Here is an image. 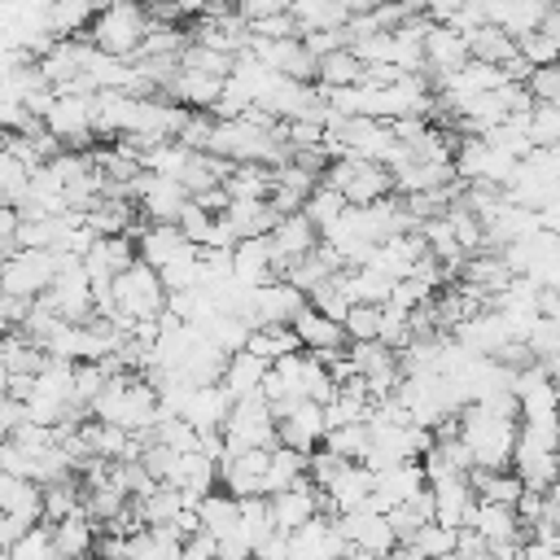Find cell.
<instances>
[{"instance_id":"6da1fadb","label":"cell","mask_w":560,"mask_h":560,"mask_svg":"<svg viewBox=\"0 0 560 560\" xmlns=\"http://www.w3.org/2000/svg\"><path fill=\"white\" fill-rule=\"evenodd\" d=\"M144 31H149V13H144V4L109 0V4L96 13V22H92L88 39H92L101 52H109V57L136 61V57H140V48H144Z\"/></svg>"},{"instance_id":"7a4b0ae2","label":"cell","mask_w":560,"mask_h":560,"mask_svg":"<svg viewBox=\"0 0 560 560\" xmlns=\"http://www.w3.org/2000/svg\"><path fill=\"white\" fill-rule=\"evenodd\" d=\"M324 184L337 188L350 206H376L385 197H394V175L385 162H372V158H337L328 171H324Z\"/></svg>"},{"instance_id":"3957f363","label":"cell","mask_w":560,"mask_h":560,"mask_svg":"<svg viewBox=\"0 0 560 560\" xmlns=\"http://www.w3.org/2000/svg\"><path fill=\"white\" fill-rule=\"evenodd\" d=\"M223 438H228V455L232 451H271L280 446V420H276V407L262 398V394H249L232 407L228 424H223Z\"/></svg>"},{"instance_id":"277c9868","label":"cell","mask_w":560,"mask_h":560,"mask_svg":"<svg viewBox=\"0 0 560 560\" xmlns=\"http://www.w3.org/2000/svg\"><path fill=\"white\" fill-rule=\"evenodd\" d=\"M61 267H66V254H57V249H18L4 258L0 280H4V293L39 302L52 289V280L61 276Z\"/></svg>"},{"instance_id":"5b68a950","label":"cell","mask_w":560,"mask_h":560,"mask_svg":"<svg viewBox=\"0 0 560 560\" xmlns=\"http://www.w3.org/2000/svg\"><path fill=\"white\" fill-rule=\"evenodd\" d=\"M166 284H162V271L149 267L144 258L136 267H127L118 280H114V306L127 311L131 319H158L166 311Z\"/></svg>"},{"instance_id":"8992f818","label":"cell","mask_w":560,"mask_h":560,"mask_svg":"<svg viewBox=\"0 0 560 560\" xmlns=\"http://www.w3.org/2000/svg\"><path fill=\"white\" fill-rule=\"evenodd\" d=\"M311 306V293H302L289 280L262 284L254 289V306H249V328H267V324H293L302 311Z\"/></svg>"},{"instance_id":"52a82bcc","label":"cell","mask_w":560,"mask_h":560,"mask_svg":"<svg viewBox=\"0 0 560 560\" xmlns=\"http://www.w3.org/2000/svg\"><path fill=\"white\" fill-rule=\"evenodd\" d=\"M271 451H276V446H271ZM271 451H232V455L219 464V481H223V490H228V494H236V499L267 494Z\"/></svg>"},{"instance_id":"ba28073f","label":"cell","mask_w":560,"mask_h":560,"mask_svg":"<svg viewBox=\"0 0 560 560\" xmlns=\"http://www.w3.org/2000/svg\"><path fill=\"white\" fill-rule=\"evenodd\" d=\"M328 438V411L311 398H302L293 411L280 416V446H293L302 455H315Z\"/></svg>"},{"instance_id":"9c48e42d","label":"cell","mask_w":560,"mask_h":560,"mask_svg":"<svg viewBox=\"0 0 560 560\" xmlns=\"http://www.w3.org/2000/svg\"><path fill=\"white\" fill-rule=\"evenodd\" d=\"M319 241H324V232L306 219V210L284 214V219L276 223V232H271V249H276V262H280V280H284L289 262H298V258L315 254V249H319Z\"/></svg>"},{"instance_id":"30bf717a","label":"cell","mask_w":560,"mask_h":560,"mask_svg":"<svg viewBox=\"0 0 560 560\" xmlns=\"http://www.w3.org/2000/svg\"><path fill=\"white\" fill-rule=\"evenodd\" d=\"M424 61H429V70H433V83L446 79V74H455V70H464V66L472 61V52H468V35L455 31V26L433 22V26L424 31Z\"/></svg>"},{"instance_id":"8fae6325","label":"cell","mask_w":560,"mask_h":560,"mask_svg":"<svg viewBox=\"0 0 560 560\" xmlns=\"http://www.w3.org/2000/svg\"><path fill=\"white\" fill-rule=\"evenodd\" d=\"M293 328H298V337H302V350H311V354H319V359H341V354L350 350L346 324L319 315L315 306H306V311L293 319Z\"/></svg>"},{"instance_id":"7c38bea8","label":"cell","mask_w":560,"mask_h":560,"mask_svg":"<svg viewBox=\"0 0 560 560\" xmlns=\"http://www.w3.org/2000/svg\"><path fill=\"white\" fill-rule=\"evenodd\" d=\"M232 271L241 284L249 289H262V284H276L280 280V262H276V249H271V236H249L232 249Z\"/></svg>"},{"instance_id":"4fadbf2b","label":"cell","mask_w":560,"mask_h":560,"mask_svg":"<svg viewBox=\"0 0 560 560\" xmlns=\"http://www.w3.org/2000/svg\"><path fill=\"white\" fill-rule=\"evenodd\" d=\"M433 490V503H438V525H451V529H468L472 525V512H477V490L468 477H442V481H429Z\"/></svg>"},{"instance_id":"5bb4252c","label":"cell","mask_w":560,"mask_h":560,"mask_svg":"<svg viewBox=\"0 0 560 560\" xmlns=\"http://www.w3.org/2000/svg\"><path fill=\"white\" fill-rule=\"evenodd\" d=\"M337 521H341V529H346V538H350L354 547H363V551H372V556L398 551V534H394V525H389V512H368V508H359V512H346V516H337Z\"/></svg>"},{"instance_id":"9a60e30c","label":"cell","mask_w":560,"mask_h":560,"mask_svg":"<svg viewBox=\"0 0 560 560\" xmlns=\"http://www.w3.org/2000/svg\"><path fill=\"white\" fill-rule=\"evenodd\" d=\"M324 494H328V503H332L337 516L359 512V508L376 494V472H372L368 464H341V472L324 486Z\"/></svg>"},{"instance_id":"2e32d148","label":"cell","mask_w":560,"mask_h":560,"mask_svg":"<svg viewBox=\"0 0 560 560\" xmlns=\"http://www.w3.org/2000/svg\"><path fill=\"white\" fill-rule=\"evenodd\" d=\"M468 529H477L494 551H499V547H521V542L529 538L521 512H516V508H503V503H477Z\"/></svg>"},{"instance_id":"e0dca14e","label":"cell","mask_w":560,"mask_h":560,"mask_svg":"<svg viewBox=\"0 0 560 560\" xmlns=\"http://www.w3.org/2000/svg\"><path fill=\"white\" fill-rule=\"evenodd\" d=\"M0 516H22L31 525H44V486L31 477L0 472Z\"/></svg>"},{"instance_id":"ac0fdd59","label":"cell","mask_w":560,"mask_h":560,"mask_svg":"<svg viewBox=\"0 0 560 560\" xmlns=\"http://www.w3.org/2000/svg\"><path fill=\"white\" fill-rule=\"evenodd\" d=\"M131 508H136L144 529H162V525H175L179 512H188V494L179 486H171V481H158L149 494L131 499Z\"/></svg>"},{"instance_id":"d6986e66","label":"cell","mask_w":560,"mask_h":560,"mask_svg":"<svg viewBox=\"0 0 560 560\" xmlns=\"http://www.w3.org/2000/svg\"><path fill=\"white\" fill-rule=\"evenodd\" d=\"M232 407H236V398L228 394L223 381H219V385H197L192 398H188V407H184V420L197 424L201 433H206V429H223L228 416H232Z\"/></svg>"},{"instance_id":"ffe728a7","label":"cell","mask_w":560,"mask_h":560,"mask_svg":"<svg viewBox=\"0 0 560 560\" xmlns=\"http://www.w3.org/2000/svg\"><path fill=\"white\" fill-rule=\"evenodd\" d=\"M140 258L149 262V267H166V262H175L179 254H188L192 249V241L179 232V223H149L144 232H140Z\"/></svg>"},{"instance_id":"44dd1931","label":"cell","mask_w":560,"mask_h":560,"mask_svg":"<svg viewBox=\"0 0 560 560\" xmlns=\"http://www.w3.org/2000/svg\"><path fill=\"white\" fill-rule=\"evenodd\" d=\"M424 486H429V472H424L420 459H407V464H394V468L376 472V499L385 503V512L398 508V503H407V499H411L416 490H424Z\"/></svg>"},{"instance_id":"7402d4cb","label":"cell","mask_w":560,"mask_h":560,"mask_svg":"<svg viewBox=\"0 0 560 560\" xmlns=\"http://www.w3.org/2000/svg\"><path fill=\"white\" fill-rule=\"evenodd\" d=\"M0 368H4V376H39L48 368V350L39 341H31L22 328H9V337L0 346Z\"/></svg>"},{"instance_id":"603a6c76","label":"cell","mask_w":560,"mask_h":560,"mask_svg":"<svg viewBox=\"0 0 560 560\" xmlns=\"http://www.w3.org/2000/svg\"><path fill=\"white\" fill-rule=\"evenodd\" d=\"M289 13L298 18V31L302 35H311V31H341L354 18L350 0H293Z\"/></svg>"},{"instance_id":"cb8c5ba5","label":"cell","mask_w":560,"mask_h":560,"mask_svg":"<svg viewBox=\"0 0 560 560\" xmlns=\"http://www.w3.org/2000/svg\"><path fill=\"white\" fill-rule=\"evenodd\" d=\"M468 52H472V61H486V66H512L516 57H521V44H516V35H508L503 26H494V22H486V26H477L472 35H468Z\"/></svg>"},{"instance_id":"d4e9b609","label":"cell","mask_w":560,"mask_h":560,"mask_svg":"<svg viewBox=\"0 0 560 560\" xmlns=\"http://www.w3.org/2000/svg\"><path fill=\"white\" fill-rule=\"evenodd\" d=\"M472 490L481 503H503V508H516L525 499V481L512 472V468H472L468 472Z\"/></svg>"},{"instance_id":"484cf974","label":"cell","mask_w":560,"mask_h":560,"mask_svg":"<svg viewBox=\"0 0 560 560\" xmlns=\"http://www.w3.org/2000/svg\"><path fill=\"white\" fill-rule=\"evenodd\" d=\"M101 9H105V0H52L48 26H52L57 39H79V35L92 31V22H96Z\"/></svg>"},{"instance_id":"4316f807","label":"cell","mask_w":560,"mask_h":560,"mask_svg":"<svg viewBox=\"0 0 560 560\" xmlns=\"http://www.w3.org/2000/svg\"><path fill=\"white\" fill-rule=\"evenodd\" d=\"M267 372H271V363H267V359H258L254 350H236V354L228 359L223 385H228V394L241 402V398H249V394H262Z\"/></svg>"},{"instance_id":"83f0119b","label":"cell","mask_w":560,"mask_h":560,"mask_svg":"<svg viewBox=\"0 0 560 560\" xmlns=\"http://www.w3.org/2000/svg\"><path fill=\"white\" fill-rule=\"evenodd\" d=\"M52 542L66 560H88L96 551V521L88 512H74L70 521H57L52 525Z\"/></svg>"},{"instance_id":"f1b7e54d","label":"cell","mask_w":560,"mask_h":560,"mask_svg":"<svg viewBox=\"0 0 560 560\" xmlns=\"http://www.w3.org/2000/svg\"><path fill=\"white\" fill-rule=\"evenodd\" d=\"M228 79H214V74H197V70H179L175 88H171V101L188 105V109H214L219 96H223Z\"/></svg>"},{"instance_id":"f546056e","label":"cell","mask_w":560,"mask_h":560,"mask_svg":"<svg viewBox=\"0 0 560 560\" xmlns=\"http://www.w3.org/2000/svg\"><path fill=\"white\" fill-rule=\"evenodd\" d=\"M197 516H201V529H210L214 538H228L232 529H241V499L228 490H210L197 503Z\"/></svg>"},{"instance_id":"4dcf8cb0","label":"cell","mask_w":560,"mask_h":560,"mask_svg":"<svg viewBox=\"0 0 560 560\" xmlns=\"http://www.w3.org/2000/svg\"><path fill=\"white\" fill-rule=\"evenodd\" d=\"M245 350H254L267 363H280V359H289V354L302 350V337H298L293 324H267V328H254L249 332V346Z\"/></svg>"},{"instance_id":"1f68e13d","label":"cell","mask_w":560,"mask_h":560,"mask_svg":"<svg viewBox=\"0 0 560 560\" xmlns=\"http://www.w3.org/2000/svg\"><path fill=\"white\" fill-rule=\"evenodd\" d=\"M311 477V455L293 451V446H276L271 451V468H267V494H280V490H293L298 481Z\"/></svg>"},{"instance_id":"d6a6232c","label":"cell","mask_w":560,"mask_h":560,"mask_svg":"<svg viewBox=\"0 0 560 560\" xmlns=\"http://www.w3.org/2000/svg\"><path fill=\"white\" fill-rule=\"evenodd\" d=\"M228 219L236 223L241 241H249V236H271L276 223H280V214L271 210V201H232Z\"/></svg>"},{"instance_id":"836d02e7","label":"cell","mask_w":560,"mask_h":560,"mask_svg":"<svg viewBox=\"0 0 560 560\" xmlns=\"http://www.w3.org/2000/svg\"><path fill=\"white\" fill-rule=\"evenodd\" d=\"M188 44H192V31H184L179 22H149L140 57H184Z\"/></svg>"},{"instance_id":"e575fe53","label":"cell","mask_w":560,"mask_h":560,"mask_svg":"<svg viewBox=\"0 0 560 560\" xmlns=\"http://www.w3.org/2000/svg\"><path fill=\"white\" fill-rule=\"evenodd\" d=\"M363 61L350 52V48H341V52H328L324 61H319V88H328V92H337V88H359L363 83Z\"/></svg>"},{"instance_id":"d590c367","label":"cell","mask_w":560,"mask_h":560,"mask_svg":"<svg viewBox=\"0 0 560 560\" xmlns=\"http://www.w3.org/2000/svg\"><path fill=\"white\" fill-rule=\"evenodd\" d=\"M74 512H83V486L70 477V481H52L44 486V521L57 525V521H70Z\"/></svg>"},{"instance_id":"8d00e7d4","label":"cell","mask_w":560,"mask_h":560,"mask_svg":"<svg viewBox=\"0 0 560 560\" xmlns=\"http://www.w3.org/2000/svg\"><path fill=\"white\" fill-rule=\"evenodd\" d=\"M74 368L66 359H48V368L35 376V398H57V402H74Z\"/></svg>"},{"instance_id":"74e56055","label":"cell","mask_w":560,"mask_h":560,"mask_svg":"<svg viewBox=\"0 0 560 560\" xmlns=\"http://www.w3.org/2000/svg\"><path fill=\"white\" fill-rule=\"evenodd\" d=\"M149 438H158L162 446H171V451H179V455L201 451V429H197V424H188L184 416H171V411H162V416H158V429H153Z\"/></svg>"},{"instance_id":"f35d334b","label":"cell","mask_w":560,"mask_h":560,"mask_svg":"<svg viewBox=\"0 0 560 560\" xmlns=\"http://www.w3.org/2000/svg\"><path fill=\"white\" fill-rule=\"evenodd\" d=\"M241 529L249 534L254 551H258V547H262L271 534H280V529H276V516H271V499H267V494L241 499Z\"/></svg>"},{"instance_id":"ab89813d","label":"cell","mask_w":560,"mask_h":560,"mask_svg":"<svg viewBox=\"0 0 560 560\" xmlns=\"http://www.w3.org/2000/svg\"><path fill=\"white\" fill-rule=\"evenodd\" d=\"M407 551H416L420 560H442V556H451V551H459V529H451V525H438V521H429L416 538H411V547Z\"/></svg>"},{"instance_id":"60d3db41","label":"cell","mask_w":560,"mask_h":560,"mask_svg":"<svg viewBox=\"0 0 560 560\" xmlns=\"http://www.w3.org/2000/svg\"><path fill=\"white\" fill-rule=\"evenodd\" d=\"M184 70H197V74H214V79H232L236 70V57L219 52V48H206V44H188L184 57H179Z\"/></svg>"},{"instance_id":"b9f144b4","label":"cell","mask_w":560,"mask_h":560,"mask_svg":"<svg viewBox=\"0 0 560 560\" xmlns=\"http://www.w3.org/2000/svg\"><path fill=\"white\" fill-rule=\"evenodd\" d=\"M311 306H315L319 315L346 324V315H350V306H354V298H350V289H346V271H337L328 284H319V289L311 293Z\"/></svg>"},{"instance_id":"7bdbcfd3","label":"cell","mask_w":560,"mask_h":560,"mask_svg":"<svg viewBox=\"0 0 560 560\" xmlns=\"http://www.w3.org/2000/svg\"><path fill=\"white\" fill-rule=\"evenodd\" d=\"M516 44H521L525 66H534V70H542V66H560V35H551L547 26H538V31L521 35Z\"/></svg>"},{"instance_id":"ee69618b","label":"cell","mask_w":560,"mask_h":560,"mask_svg":"<svg viewBox=\"0 0 560 560\" xmlns=\"http://www.w3.org/2000/svg\"><path fill=\"white\" fill-rule=\"evenodd\" d=\"M346 210H350V201H346L337 188H328V184H319V188H315V197L306 201V219H311L319 232H328Z\"/></svg>"},{"instance_id":"f6af8a7d","label":"cell","mask_w":560,"mask_h":560,"mask_svg":"<svg viewBox=\"0 0 560 560\" xmlns=\"http://www.w3.org/2000/svg\"><path fill=\"white\" fill-rule=\"evenodd\" d=\"M529 140L534 149H560V105L538 101L529 114Z\"/></svg>"},{"instance_id":"bcb514c9","label":"cell","mask_w":560,"mask_h":560,"mask_svg":"<svg viewBox=\"0 0 560 560\" xmlns=\"http://www.w3.org/2000/svg\"><path fill=\"white\" fill-rule=\"evenodd\" d=\"M381 319H385V306L354 302L346 315V337L350 341H381Z\"/></svg>"},{"instance_id":"7dc6e473","label":"cell","mask_w":560,"mask_h":560,"mask_svg":"<svg viewBox=\"0 0 560 560\" xmlns=\"http://www.w3.org/2000/svg\"><path fill=\"white\" fill-rule=\"evenodd\" d=\"M214 127H219V118H214L210 109H192L188 122H184V131H179V144L192 149V153H210V144H214Z\"/></svg>"},{"instance_id":"c3c4849f","label":"cell","mask_w":560,"mask_h":560,"mask_svg":"<svg viewBox=\"0 0 560 560\" xmlns=\"http://www.w3.org/2000/svg\"><path fill=\"white\" fill-rule=\"evenodd\" d=\"M214 219H219V214H210L206 206L188 201V206H184V214H179V232H184L192 245H201V249H206V245H210V236H214Z\"/></svg>"},{"instance_id":"681fc988","label":"cell","mask_w":560,"mask_h":560,"mask_svg":"<svg viewBox=\"0 0 560 560\" xmlns=\"http://www.w3.org/2000/svg\"><path fill=\"white\" fill-rule=\"evenodd\" d=\"M140 464H144L158 481H171V477H175V468H179V451H171V446H162L158 438H149V442H144V451H140Z\"/></svg>"},{"instance_id":"f907efd6","label":"cell","mask_w":560,"mask_h":560,"mask_svg":"<svg viewBox=\"0 0 560 560\" xmlns=\"http://www.w3.org/2000/svg\"><path fill=\"white\" fill-rule=\"evenodd\" d=\"M13 560H48V556H57V542H52V525L44 521V525H35L13 551H9Z\"/></svg>"},{"instance_id":"816d5d0a","label":"cell","mask_w":560,"mask_h":560,"mask_svg":"<svg viewBox=\"0 0 560 560\" xmlns=\"http://www.w3.org/2000/svg\"><path fill=\"white\" fill-rule=\"evenodd\" d=\"M389 525H394L398 542H402V547H411V538H416V534H420L429 521H424V516H420L411 503H398V508H389Z\"/></svg>"},{"instance_id":"f5cc1de1","label":"cell","mask_w":560,"mask_h":560,"mask_svg":"<svg viewBox=\"0 0 560 560\" xmlns=\"http://www.w3.org/2000/svg\"><path fill=\"white\" fill-rule=\"evenodd\" d=\"M341 464H350V459H341L337 451H328V446H319V451L311 455V481H315V486L324 490V486H328V481H332V477L341 472Z\"/></svg>"},{"instance_id":"db71d44e","label":"cell","mask_w":560,"mask_h":560,"mask_svg":"<svg viewBox=\"0 0 560 560\" xmlns=\"http://www.w3.org/2000/svg\"><path fill=\"white\" fill-rule=\"evenodd\" d=\"M529 92H534V101H560V66H542V70H534L529 74Z\"/></svg>"},{"instance_id":"11a10c76","label":"cell","mask_w":560,"mask_h":560,"mask_svg":"<svg viewBox=\"0 0 560 560\" xmlns=\"http://www.w3.org/2000/svg\"><path fill=\"white\" fill-rule=\"evenodd\" d=\"M219 560H254V542L245 529H232L228 538H219Z\"/></svg>"},{"instance_id":"9f6ffc18","label":"cell","mask_w":560,"mask_h":560,"mask_svg":"<svg viewBox=\"0 0 560 560\" xmlns=\"http://www.w3.org/2000/svg\"><path fill=\"white\" fill-rule=\"evenodd\" d=\"M31 311H35V302H31V298H13V293H4V302H0V315H4V328H22Z\"/></svg>"},{"instance_id":"6f0895ef","label":"cell","mask_w":560,"mask_h":560,"mask_svg":"<svg viewBox=\"0 0 560 560\" xmlns=\"http://www.w3.org/2000/svg\"><path fill=\"white\" fill-rule=\"evenodd\" d=\"M341 560H376V556H372V551H363V547H350Z\"/></svg>"},{"instance_id":"680465c9","label":"cell","mask_w":560,"mask_h":560,"mask_svg":"<svg viewBox=\"0 0 560 560\" xmlns=\"http://www.w3.org/2000/svg\"><path fill=\"white\" fill-rule=\"evenodd\" d=\"M442 560H468V556H464V551H451V556H442Z\"/></svg>"},{"instance_id":"91938a15","label":"cell","mask_w":560,"mask_h":560,"mask_svg":"<svg viewBox=\"0 0 560 560\" xmlns=\"http://www.w3.org/2000/svg\"><path fill=\"white\" fill-rule=\"evenodd\" d=\"M184 560H210V556H192V551H188V547H184Z\"/></svg>"},{"instance_id":"94428289","label":"cell","mask_w":560,"mask_h":560,"mask_svg":"<svg viewBox=\"0 0 560 560\" xmlns=\"http://www.w3.org/2000/svg\"><path fill=\"white\" fill-rule=\"evenodd\" d=\"M402 560H420V556H416V551H402Z\"/></svg>"},{"instance_id":"6125c7cd","label":"cell","mask_w":560,"mask_h":560,"mask_svg":"<svg viewBox=\"0 0 560 560\" xmlns=\"http://www.w3.org/2000/svg\"><path fill=\"white\" fill-rule=\"evenodd\" d=\"M556 547H560V534H556Z\"/></svg>"}]
</instances>
